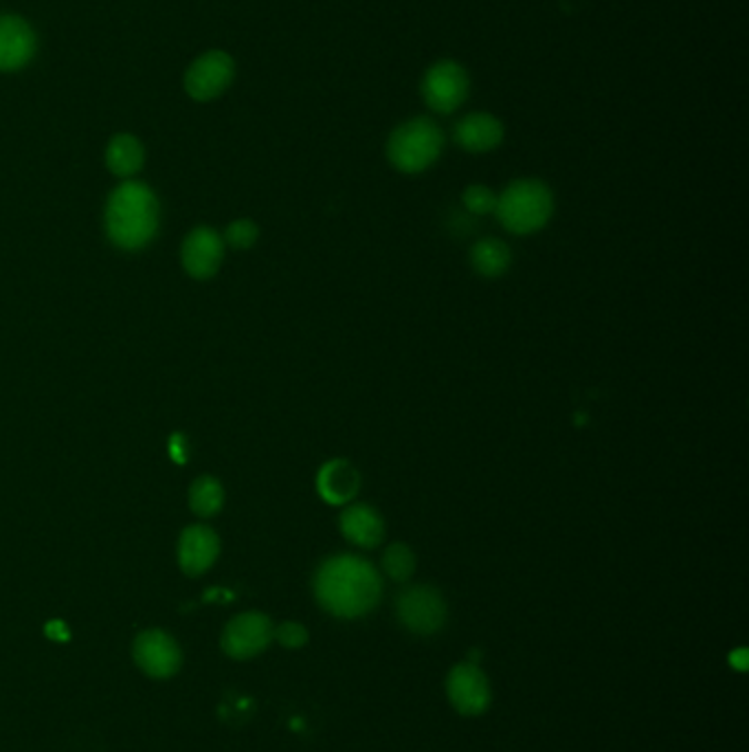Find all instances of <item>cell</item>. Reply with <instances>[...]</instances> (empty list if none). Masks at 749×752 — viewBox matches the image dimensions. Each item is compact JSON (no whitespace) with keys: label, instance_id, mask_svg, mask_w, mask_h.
Here are the masks:
<instances>
[{"label":"cell","instance_id":"6da1fadb","mask_svg":"<svg viewBox=\"0 0 749 752\" xmlns=\"http://www.w3.org/2000/svg\"><path fill=\"white\" fill-rule=\"evenodd\" d=\"M382 581L374 565L357 555H334L314 574L319 605L337 619H359L374 610Z\"/></svg>","mask_w":749,"mask_h":752},{"label":"cell","instance_id":"7a4b0ae2","mask_svg":"<svg viewBox=\"0 0 749 752\" xmlns=\"http://www.w3.org/2000/svg\"><path fill=\"white\" fill-rule=\"evenodd\" d=\"M157 229L159 200L152 189L139 181H126L110 194L106 205V231L119 249H143L157 236Z\"/></svg>","mask_w":749,"mask_h":752},{"label":"cell","instance_id":"3957f363","mask_svg":"<svg viewBox=\"0 0 749 752\" xmlns=\"http://www.w3.org/2000/svg\"><path fill=\"white\" fill-rule=\"evenodd\" d=\"M555 214V194L539 179H519L497 196L495 216L517 236L541 231Z\"/></svg>","mask_w":749,"mask_h":752},{"label":"cell","instance_id":"277c9868","mask_svg":"<svg viewBox=\"0 0 749 752\" xmlns=\"http://www.w3.org/2000/svg\"><path fill=\"white\" fill-rule=\"evenodd\" d=\"M445 150V132L427 117L398 126L387 144V157L398 172L418 175L431 168Z\"/></svg>","mask_w":749,"mask_h":752},{"label":"cell","instance_id":"5b68a950","mask_svg":"<svg viewBox=\"0 0 749 752\" xmlns=\"http://www.w3.org/2000/svg\"><path fill=\"white\" fill-rule=\"evenodd\" d=\"M396 610L402 625L420 636L436 634L447 621V603L442 594L429 585L407 587L398 596Z\"/></svg>","mask_w":749,"mask_h":752},{"label":"cell","instance_id":"8992f818","mask_svg":"<svg viewBox=\"0 0 749 752\" xmlns=\"http://www.w3.org/2000/svg\"><path fill=\"white\" fill-rule=\"evenodd\" d=\"M469 73L451 60L433 65L422 82V95L431 110L440 115L456 112L469 97Z\"/></svg>","mask_w":749,"mask_h":752},{"label":"cell","instance_id":"52a82bcc","mask_svg":"<svg viewBox=\"0 0 749 752\" xmlns=\"http://www.w3.org/2000/svg\"><path fill=\"white\" fill-rule=\"evenodd\" d=\"M236 65L224 51H207L189 65L186 91L196 101H211L233 82Z\"/></svg>","mask_w":749,"mask_h":752},{"label":"cell","instance_id":"ba28073f","mask_svg":"<svg viewBox=\"0 0 749 752\" xmlns=\"http://www.w3.org/2000/svg\"><path fill=\"white\" fill-rule=\"evenodd\" d=\"M276 630L269 616L260 612H247L236 616L222 636V647L231 659H253L262 654L273 641Z\"/></svg>","mask_w":749,"mask_h":752},{"label":"cell","instance_id":"9c48e42d","mask_svg":"<svg viewBox=\"0 0 749 752\" xmlns=\"http://www.w3.org/2000/svg\"><path fill=\"white\" fill-rule=\"evenodd\" d=\"M447 695L462 715H479L490 704L488 677L477 664L462 662L447 677Z\"/></svg>","mask_w":749,"mask_h":752},{"label":"cell","instance_id":"30bf717a","mask_svg":"<svg viewBox=\"0 0 749 752\" xmlns=\"http://www.w3.org/2000/svg\"><path fill=\"white\" fill-rule=\"evenodd\" d=\"M38 49L36 31L27 20L13 13L0 16V71L11 73L24 69Z\"/></svg>","mask_w":749,"mask_h":752},{"label":"cell","instance_id":"8fae6325","mask_svg":"<svg viewBox=\"0 0 749 752\" xmlns=\"http://www.w3.org/2000/svg\"><path fill=\"white\" fill-rule=\"evenodd\" d=\"M224 258V238L209 227H198L183 243V267L191 278L207 280L216 276Z\"/></svg>","mask_w":749,"mask_h":752},{"label":"cell","instance_id":"7c38bea8","mask_svg":"<svg viewBox=\"0 0 749 752\" xmlns=\"http://www.w3.org/2000/svg\"><path fill=\"white\" fill-rule=\"evenodd\" d=\"M134 659L148 675L168 677L177 673L181 664V652L172 636L159 630H150L137 639Z\"/></svg>","mask_w":749,"mask_h":752},{"label":"cell","instance_id":"4fadbf2b","mask_svg":"<svg viewBox=\"0 0 749 752\" xmlns=\"http://www.w3.org/2000/svg\"><path fill=\"white\" fill-rule=\"evenodd\" d=\"M339 528L350 544L368 551L385 540V520L368 504H350L339 517Z\"/></svg>","mask_w":749,"mask_h":752},{"label":"cell","instance_id":"5bb4252c","mask_svg":"<svg viewBox=\"0 0 749 752\" xmlns=\"http://www.w3.org/2000/svg\"><path fill=\"white\" fill-rule=\"evenodd\" d=\"M317 491L328 504H350L361 491V473L348 461H330L317 475Z\"/></svg>","mask_w":749,"mask_h":752},{"label":"cell","instance_id":"9a60e30c","mask_svg":"<svg viewBox=\"0 0 749 752\" xmlns=\"http://www.w3.org/2000/svg\"><path fill=\"white\" fill-rule=\"evenodd\" d=\"M220 542L218 535L207 526H189L179 542V564L189 576L207 572L218 560Z\"/></svg>","mask_w":749,"mask_h":752},{"label":"cell","instance_id":"2e32d148","mask_svg":"<svg viewBox=\"0 0 749 752\" xmlns=\"http://www.w3.org/2000/svg\"><path fill=\"white\" fill-rule=\"evenodd\" d=\"M456 141L467 152H490L503 141V123L490 112H472L456 126Z\"/></svg>","mask_w":749,"mask_h":752},{"label":"cell","instance_id":"e0dca14e","mask_svg":"<svg viewBox=\"0 0 749 752\" xmlns=\"http://www.w3.org/2000/svg\"><path fill=\"white\" fill-rule=\"evenodd\" d=\"M470 265L481 278H501L512 265V251L499 238H481L470 249Z\"/></svg>","mask_w":749,"mask_h":752},{"label":"cell","instance_id":"ac0fdd59","mask_svg":"<svg viewBox=\"0 0 749 752\" xmlns=\"http://www.w3.org/2000/svg\"><path fill=\"white\" fill-rule=\"evenodd\" d=\"M146 150L132 135H117L106 148V166L114 177L128 179L143 168Z\"/></svg>","mask_w":749,"mask_h":752},{"label":"cell","instance_id":"d6986e66","mask_svg":"<svg viewBox=\"0 0 749 752\" xmlns=\"http://www.w3.org/2000/svg\"><path fill=\"white\" fill-rule=\"evenodd\" d=\"M224 504V488L216 477H198L189 488V506L200 517H213Z\"/></svg>","mask_w":749,"mask_h":752},{"label":"cell","instance_id":"ffe728a7","mask_svg":"<svg viewBox=\"0 0 749 752\" xmlns=\"http://www.w3.org/2000/svg\"><path fill=\"white\" fill-rule=\"evenodd\" d=\"M382 570L393 581H407L416 572V555L407 544H391L382 555Z\"/></svg>","mask_w":749,"mask_h":752},{"label":"cell","instance_id":"44dd1931","mask_svg":"<svg viewBox=\"0 0 749 752\" xmlns=\"http://www.w3.org/2000/svg\"><path fill=\"white\" fill-rule=\"evenodd\" d=\"M462 202L467 211L472 216H486L495 214L497 207V194L486 186H469L462 194Z\"/></svg>","mask_w":749,"mask_h":752},{"label":"cell","instance_id":"7402d4cb","mask_svg":"<svg viewBox=\"0 0 749 752\" xmlns=\"http://www.w3.org/2000/svg\"><path fill=\"white\" fill-rule=\"evenodd\" d=\"M260 238V229L253 220H236L227 227V234H224V240L233 247V249H251Z\"/></svg>","mask_w":749,"mask_h":752},{"label":"cell","instance_id":"603a6c76","mask_svg":"<svg viewBox=\"0 0 749 752\" xmlns=\"http://www.w3.org/2000/svg\"><path fill=\"white\" fill-rule=\"evenodd\" d=\"M276 636H278V641H280L281 645L288 647V650H299V647H303L306 641H308V632H306V627L299 625V623H283V625H280V627L276 630Z\"/></svg>","mask_w":749,"mask_h":752},{"label":"cell","instance_id":"cb8c5ba5","mask_svg":"<svg viewBox=\"0 0 749 752\" xmlns=\"http://www.w3.org/2000/svg\"><path fill=\"white\" fill-rule=\"evenodd\" d=\"M730 664L737 669V671H748L749 669V652L746 647L737 650L735 654H730Z\"/></svg>","mask_w":749,"mask_h":752},{"label":"cell","instance_id":"d4e9b609","mask_svg":"<svg viewBox=\"0 0 749 752\" xmlns=\"http://www.w3.org/2000/svg\"><path fill=\"white\" fill-rule=\"evenodd\" d=\"M183 452H186V445H183V436H174V441H172V454H174V461L183 463V461H186Z\"/></svg>","mask_w":749,"mask_h":752}]
</instances>
